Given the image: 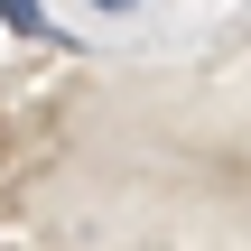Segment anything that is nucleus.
Wrapping results in <instances>:
<instances>
[{
  "mask_svg": "<svg viewBox=\"0 0 251 251\" xmlns=\"http://www.w3.org/2000/svg\"><path fill=\"white\" fill-rule=\"evenodd\" d=\"M0 19H9L19 37H47V9H37V0H0Z\"/></svg>",
  "mask_w": 251,
  "mask_h": 251,
  "instance_id": "1",
  "label": "nucleus"
},
{
  "mask_svg": "<svg viewBox=\"0 0 251 251\" xmlns=\"http://www.w3.org/2000/svg\"><path fill=\"white\" fill-rule=\"evenodd\" d=\"M93 9H112V19H121V9H140V0H93Z\"/></svg>",
  "mask_w": 251,
  "mask_h": 251,
  "instance_id": "2",
  "label": "nucleus"
}]
</instances>
